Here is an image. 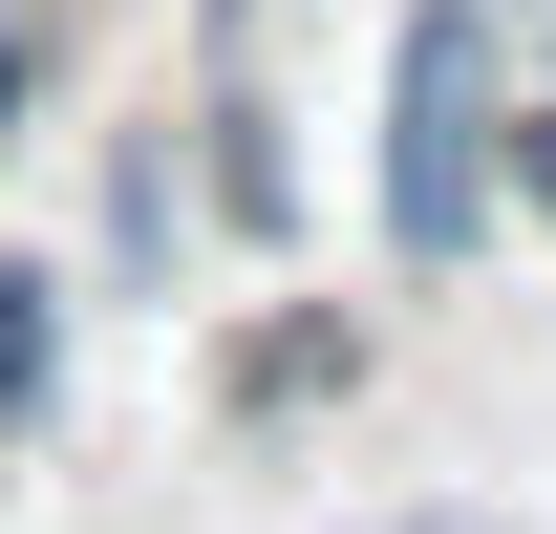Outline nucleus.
<instances>
[{"label": "nucleus", "mask_w": 556, "mask_h": 534, "mask_svg": "<svg viewBox=\"0 0 556 534\" xmlns=\"http://www.w3.org/2000/svg\"><path fill=\"white\" fill-rule=\"evenodd\" d=\"M492 193H514V214H556V86H535V107H492Z\"/></svg>", "instance_id": "6"}, {"label": "nucleus", "mask_w": 556, "mask_h": 534, "mask_svg": "<svg viewBox=\"0 0 556 534\" xmlns=\"http://www.w3.org/2000/svg\"><path fill=\"white\" fill-rule=\"evenodd\" d=\"M492 43H514V0H407L386 22V150H364V214H386V257L407 278H471L492 257Z\"/></svg>", "instance_id": "1"}, {"label": "nucleus", "mask_w": 556, "mask_h": 534, "mask_svg": "<svg viewBox=\"0 0 556 534\" xmlns=\"http://www.w3.org/2000/svg\"><path fill=\"white\" fill-rule=\"evenodd\" d=\"M214 385H236V428H300V406H343V385H364V321H343V300H300V321H257Z\"/></svg>", "instance_id": "2"}, {"label": "nucleus", "mask_w": 556, "mask_h": 534, "mask_svg": "<svg viewBox=\"0 0 556 534\" xmlns=\"http://www.w3.org/2000/svg\"><path fill=\"white\" fill-rule=\"evenodd\" d=\"M43 406H65V278H43V257H0V449H22Z\"/></svg>", "instance_id": "4"}, {"label": "nucleus", "mask_w": 556, "mask_h": 534, "mask_svg": "<svg viewBox=\"0 0 556 534\" xmlns=\"http://www.w3.org/2000/svg\"><path fill=\"white\" fill-rule=\"evenodd\" d=\"M172 257H193V171H172V129H108V278L150 300Z\"/></svg>", "instance_id": "3"}, {"label": "nucleus", "mask_w": 556, "mask_h": 534, "mask_svg": "<svg viewBox=\"0 0 556 534\" xmlns=\"http://www.w3.org/2000/svg\"><path fill=\"white\" fill-rule=\"evenodd\" d=\"M43 65H65V0H0V150L43 129Z\"/></svg>", "instance_id": "5"}, {"label": "nucleus", "mask_w": 556, "mask_h": 534, "mask_svg": "<svg viewBox=\"0 0 556 534\" xmlns=\"http://www.w3.org/2000/svg\"><path fill=\"white\" fill-rule=\"evenodd\" d=\"M364 534H514V513H471V492H450V513H364Z\"/></svg>", "instance_id": "7"}]
</instances>
